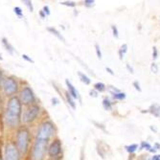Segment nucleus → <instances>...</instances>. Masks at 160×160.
Masks as SVG:
<instances>
[{"label":"nucleus","instance_id":"f257e3e1","mask_svg":"<svg viewBox=\"0 0 160 160\" xmlns=\"http://www.w3.org/2000/svg\"><path fill=\"white\" fill-rule=\"evenodd\" d=\"M21 101L18 97H12L8 101L7 110L5 113V122L10 128L19 125L21 120Z\"/></svg>","mask_w":160,"mask_h":160},{"label":"nucleus","instance_id":"f03ea898","mask_svg":"<svg viewBox=\"0 0 160 160\" xmlns=\"http://www.w3.org/2000/svg\"><path fill=\"white\" fill-rule=\"evenodd\" d=\"M30 144V132L27 128H21L17 134V147L21 154H25Z\"/></svg>","mask_w":160,"mask_h":160},{"label":"nucleus","instance_id":"7ed1b4c3","mask_svg":"<svg viewBox=\"0 0 160 160\" xmlns=\"http://www.w3.org/2000/svg\"><path fill=\"white\" fill-rule=\"evenodd\" d=\"M55 133V127L54 124L50 121H46L42 123L38 129L36 139L38 140H45L49 141L50 137Z\"/></svg>","mask_w":160,"mask_h":160},{"label":"nucleus","instance_id":"20e7f679","mask_svg":"<svg viewBox=\"0 0 160 160\" xmlns=\"http://www.w3.org/2000/svg\"><path fill=\"white\" fill-rule=\"evenodd\" d=\"M47 144H48V141L36 139L32 152H31V158L36 159V160L42 159L46 152Z\"/></svg>","mask_w":160,"mask_h":160},{"label":"nucleus","instance_id":"39448f33","mask_svg":"<svg viewBox=\"0 0 160 160\" xmlns=\"http://www.w3.org/2000/svg\"><path fill=\"white\" fill-rule=\"evenodd\" d=\"M18 88V85L17 81L12 79V78H7L6 80H4L3 82V90L5 92L6 95L8 96H12L14 93H17Z\"/></svg>","mask_w":160,"mask_h":160},{"label":"nucleus","instance_id":"423d86ee","mask_svg":"<svg viewBox=\"0 0 160 160\" xmlns=\"http://www.w3.org/2000/svg\"><path fill=\"white\" fill-rule=\"evenodd\" d=\"M20 101H21V104H24V105H30V104L35 103V101H36L35 93L29 86H26L22 89L20 93Z\"/></svg>","mask_w":160,"mask_h":160},{"label":"nucleus","instance_id":"0eeeda50","mask_svg":"<svg viewBox=\"0 0 160 160\" xmlns=\"http://www.w3.org/2000/svg\"><path fill=\"white\" fill-rule=\"evenodd\" d=\"M39 107L38 105H33L31 106L30 108H28L23 115V121L25 123H32L34 122L37 117H38V115L39 113Z\"/></svg>","mask_w":160,"mask_h":160},{"label":"nucleus","instance_id":"6e6552de","mask_svg":"<svg viewBox=\"0 0 160 160\" xmlns=\"http://www.w3.org/2000/svg\"><path fill=\"white\" fill-rule=\"evenodd\" d=\"M20 152L18 147L12 142H9L5 149V156L8 160H17L19 158Z\"/></svg>","mask_w":160,"mask_h":160},{"label":"nucleus","instance_id":"1a4fd4ad","mask_svg":"<svg viewBox=\"0 0 160 160\" xmlns=\"http://www.w3.org/2000/svg\"><path fill=\"white\" fill-rule=\"evenodd\" d=\"M62 153V142L59 139H56L52 142L48 149V154L51 158H56Z\"/></svg>","mask_w":160,"mask_h":160},{"label":"nucleus","instance_id":"9d476101","mask_svg":"<svg viewBox=\"0 0 160 160\" xmlns=\"http://www.w3.org/2000/svg\"><path fill=\"white\" fill-rule=\"evenodd\" d=\"M65 84H66V86H67V89H68V93L73 97L74 99H77V100H79L80 102H81V96H80V94H79V92H78V90L75 88V86L72 84L68 80H66L65 81Z\"/></svg>","mask_w":160,"mask_h":160},{"label":"nucleus","instance_id":"9b49d317","mask_svg":"<svg viewBox=\"0 0 160 160\" xmlns=\"http://www.w3.org/2000/svg\"><path fill=\"white\" fill-rule=\"evenodd\" d=\"M149 112H151L154 117L159 118L160 117V105L158 104H153L150 107Z\"/></svg>","mask_w":160,"mask_h":160},{"label":"nucleus","instance_id":"f8f14e48","mask_svg":"<svg viewBox=\"0 0 160 160\" xmlns=\"http://www.w3.org/2000/svg\"><path fill=\"white\" fill-rule=\"evenodd\" d=\"M47 31H48L50 34H52L53 36L57 37V38H59L60 40H62V41L65 42V38H63V36H62L59 31H58L56 28H54V27H48V28H47Z\"/></svg>","mask_w":160,"mask_h":160},{"label":"nucleus","instance_id":"ddd939ff","mask_svg":"<svg viewBox=\"0 0 160 160\" xmlns=\"http://www.w3.org/2000/svg\"><path fill=\"white\" fill-rule=\"evenodd\" d=\"M2 44H3V46L5 47V49L11 54V55H12L13 53H14V49H13V46L11 44V43L8 41V39L7 38H2Z\"/></svg>","mask_w":160,"mask_h":160},{"label":"nucleus","instance_id":"4468645a","mask_svg":"<svg viewBox=\"0 0 160 160\" xmlns=\"http://www.w3.org/2000/svg\"><path fill=\"white\" fill-rule=\"evenodd\" d=\"M65 98H66V101H67V104L75 110L76 109V103H75V101H74V98L68 93V91L65 93Z\"/></svg>","mask_w":160,"mask_h":160},{"label":"nucleus","instance_id":"2eb2a0df","mask_svg":"<svg viewBox=\"0 0 160 160\" xmlns=\"http://www.w3.org/2000/svg\"><path fill=\"white\" fill-rule=\"evenodd\" d=\"M78 76H79V78H80V80H81V82H82V83H84L85 85H88V84H90V82H91V80L87 77L85 74H83V73H82V72H78Z\"/></svg>","mask_w":160,"mask_h":160},{"label":"nucleus","instance_id":"dca6fc26","mask_svg":"<svg viewBox=\"0 0 160 160\" xmlns=\"http://www.w3.org/2000/svg\"><path fill=\"white\" fill-rule=\"evenodd\" d=\"M111 95H112L113 99H115V100H124V99H126V93L121 92V91L111 92Z\"/></svg>","mask_w":160,"mask_h":160},{"label":"nucleus","instance_id":"f3484780","mask_svg":"<svg viewBox=\"0 0 160 160\" xmlns=\"http://www.w3.org/2000/svg\"><path fill=\"white\" fill-rule=\"evenodd\" d=\"M94 89L97 90L98 92H104V91L107 89V87H106L105 83L99 82H96V83L94 84Z\"/></svg>","mask_w":160,"mask_h":160},{"label":"nucleus","instance_id":"a211bd4d","mask_svg":"<svg viewBox=\"0 0 160 160\" xmlns=\"http://www.w3.org/2000/svg\"><path fill=\"white\" fill-rule=\"evenodd\" d=\"M103 108H105V110H111L112 109V103L108 99L106 98L103 100Z\"/></svg>","mask_w":160,"mask_h":160},{"label":"nucleus","instance_id":"6ab92c4d","mask_svg":"<svg viewBox=\"0 0 160 160\" xmlns=\"http://www.w3.org/2000/svg\"><path fill=\"white\" fill-rule=\"evenodd\" d=\"M125 148H126L128 152L132 153V152H134L138 149V145L137 144H132V145H130V146H126Z\"/></svg>","mask_w":160,"mask_h":160},{"label":"nucleus","instance_id":"aec40b11","mask_svg":"<svg viewBox=\"0 0 160 160\" xmlns=\"http://www.w3.org/2000/svg\"><path fill=\"white\" fill-rule=\"evenodd\" d=\"M22 2L28 8L29 11H30V12H34V6H33V3H32V0H22Z\"/></svg>","mask_w":160,"mask_h":160},{"label":"nucleus","instance_id":"412c9836","mask_svg":"<svg viewBox=\"0 0 160 160\" xmlns=\"http://www.w3.org/2000/svg\"><path fill=\"white\" fill-rule=\"evenodd\" d=\"M13 12L17 14L18 18H22L23 17V11L20 7H14L13 8Z\"/></svg>","mask_w":160,"mask_h":160},{"label":"nucleus","instance_id":"4be33fe9","mask_svg":"<svg viewBox=\"0 0 160 160\" xmlns=\"http://www.w3.org/2000/svg\"><path fill=\"white\" fill-rule=\"evenodd\" d=\"M61 4L63 5V6H66V7H71V8L76 7V2H74V1H69V0H68V1H62Z\"/></svg>","mask_w":160,"mask_h":160},{"label":"nucleus","instance_id":"5701e85b","mask_svg":"<svg viewBox=\"0 0 160 160\" xmlns=\"http://www.w3.org/2000/svg\"><path fill=\"white\" fill-rule=\"evenodd\" d=\"M152 148L151 144L148 143V142H145V141H142L141 142V145H140V150H143V149H146V150H150Z\"/></svg>","mask_w":160,"mask_h":160},{"label":"nucleus","instance_id":"b1692460","mask_svg":"<svg viewBox=\"0 0 160 160\" xmlns=\"http://www.w3.org/2000/svg\"><path fill=\"white\" fill-rule=\"evenodd\" d=\"M83 4L87 8H92L95 5V0H84Z\"/></svg>","mask_w":160,"mask_h":160},{"label":"nucleus","instance_id":"393cba45","mask_svg":"<svg viewBox=\"0 0 160 160\" xmlns=\"http://www.w3.org/2000/svg\"><path fill=\"white\" fill-rule=\"evenodd\" d=\"M111 30H112V34H113V37L118 38H119V32H118V29L115 25H111Z\"/></svg>","mask_w":160,"mask_h":160},{"label":"nucleus","instance_id":"a878e982","mask_svg":"<svg viewBox=\"0 0 160 160\" xmlns=\"http://www.w3.org/2000/svg\"><path fill=\"white\" fill-rule=\"evenodd\" d=\"M95 51H96V55H97V57H98V59H102V52H101V48H100V46L97 44H95Z\"/></svg>","mask_w":160,"mask_h":160},{"label":"nucleus","instance_id":"bb28decb","mask_svg":"<svg viewBox=\"0 0 160 160\" xmlns=\"http://www.w3.org/2000/svg\"><path fill=\"white\" fill-rule=\"evenodd\" d=\"M151 71L152 72V73L156 74L158 72V65L155 63V62H152V65H151Z\"/></svg>","mask_w":160,"mask_h":160},{"label":"nucleus","instance_id":"cd10ccee","mask_svg":"<svg viewBox=\"0 0 160 160\" xmlns=\"http://www.w3.org/2000/svg\"><path fill=\"white\" fill-rule=\"evenodd\" d=\"M22 59L23 60H25L26 62H30V63H35V62H34V60H32L30 57H29L28 55H26V54H23L22 55Z\"/></svg>","mask_w":160,"mask_h":160},{"label":"nucleus","instance_id":"c85d7f7f","mask_svg":"<svg viewBox=\"0 0 160 160\" xmlns=\"http://www.w3.org/2000/svg\"><path fill=\"white\" fill-rule=\"evenodd\" d=\"M133 86H134V88H135V90H137V91H139V92H141L142 91V88L140 87V83L137 82V81H135V82H133Z\"/></svg>","mask_w":160,"mask_h":160},{"label":"nucleus","instance_id":"c756f323","mask_svg":"<svg viewBox=\"0 0 160 160\" xmlns=\"http://www.w3.org/2000/svg\"><path fill=\"white\" fill-rule=\"evenodd\" d=\"M158 57V51H157V48L156 47H153L152 48V59L153 60H156Z\"/></svg>","mask_w":160,"mask_h":160},{"label":"nucleus","instance_id":"7c9ffc66","mask_svg":"<svg viewBox=\"0 0 160 160\" xmlns=\"http://www.w3.org/2000/svg\"><path fill=\"white\" fill-rule=\"evenodd\" d=\"M42 11L44 12L45 13H46V16H50L51 14V12H50V8L47 6V5H45L44 7H43V9H42Z\"/></svg>","mask_w":160,"mask_h":160},{"label":"nucleus","instance_id":"2f4dec72","mask_svg":"<svg viewBox=\"0 0 160 160\" xmlns=\"http://www.w3.org/2000/svg\"><path fill=\"white\" fill-rule=\"evenodd\" d=\"M59 103H60V101H59V99H58V98H56V97L52 98V105H53V106L59 105Z\"/></svg>","mask_w":160,"mask_h":160},{"label":"nucleus","instance_id":"473e14b6","mask_svg":"<svg viewBox=\"0 0 160 160\" xmlns=\"http://www.w3.org/2000/svg\"><path fill=\"white\" fill-rule=\"evenodd\" d=\"M120 50H121L124 54H126V53L128 52V45H127V44H123V45L121 46Z\"/></svg>","mask_w":160,"mask_h":160},{"label":"nucleus","instance_id":"72a5a7b5","mask_svg":"<svg viewBox=\"0 0 160 160\" xmlns=\"http://www.w3.org/2000/svg\"><path fill=\"white\" fill-rule=\"evenodd\" d=\"M39 16H40V18H41L42 19H44V18H46V17H47V16H46V13H45L44 12H43L42 10H41V11L39 12Z\"/></svg>","mask_w":160,"mask_h":160},{"label":"nucleus","instance_id":"f704fd0d","mask_svg":"<svg viewBox=\"0 0 160 160\" xmlns=\"http://www.w3.org/2000/svg\"><path fill=\"white\" fill-rule=\"evenodd\" d=\"M90 96H92V97H97L98 96V91L97 90H91L90 91Z\"/></svg>","mask_w":160,"mask_h":160},{"label":"nucleus","instance_id":"c9c22d12","mask_svg":"<svg viewBox=\"0 0 160 160\" xmlns=\"http://www.w3.org/2000/svg\"><path fill=\"white\" fill-rule=\"evenodd\" d=\"M118 54H119V59L122 61V60L124 59V56H125V54H124V53H123V52H122L120 49H119V51H118Z\"/></svg>","mask_w":160,"mask_h":160},{"label":"nucleus","instance_id":"e433bc0d","mask_svg":"<svg viewBox=\"0 0 160 160\" xmlns=\"http://www.w3.org/2000/svg\"><path fill=\"white\" fill-rule=\"evenodd\" d=\"M126 66H127V69L129 71V73H132H132H133V69H132V66H129V64H128V63H127V65H126Z\"/></svg>","mask_w":160,"mask_h":160},{"label":"nucleus","instance_id":"4c0bfd02","mask_svg":"<svg viewBox=\"0 0 160 160\" xmlns=\"http://www.w3.org/2000/svg\"><path fill=\"white\" fill-rule=\"evenodd\" d=\"M106 70L108 72V73H109L110 75H114V72H113V70H112L111 68H109V67H106Z\"/></svg>","mask_w":160,"mask_h":160},{"label":"nucleus","instance_id":"58836bf2","mask_svg":"<svg viewBox=\"0 0 160 160\" xmlns=\"http://www.w3.org/2000/svg\"><path fill=\"white\" fill-rule=\"evenodd\" d=\"M152 160H160V154H156V155H153L152 157Z\"/></svg>","mask_w":160,"mask_h":160},{"label":"nucleus","instance_id":"ea45409f","mask_svg":"<svg viewBox=\"0 0 160 160\" xmlns=\"http://www.w3.org/2000/svg\"><path fill=\"white\" fill-rule=\"evenodd\" d=\"M155 147H156V150H159V148H160V145L159 144H155Z\"/></svg>","mask_w":160,"mask_h":160},{"label":"nucleus","instance_id":"a19ab883","mask_svg":"<svg viewBox=\"0 0 160 160\" xmlns=\"http://www.w3.org/2000/svg\"><path fill=\"white\" fill-rule=\"evenodd\" d=\"M1 77H2V71L0 70V79H1Z\"/></svg>","mask_w":160,"mask_h":160},{"label":"nucleus","instance_id":"79ce46f5","mask_svg":"<svg viewBox=\"0 0 160 160\" xmlns=\"http://www.w3.org/2000/svg\"><path fill=\"white\" fill-rule=\"evenodd\" d=\"M0 60H1V61H2V60H3V58H2V57H1V55H0Z\"/></svg>","mask_w":160,"mask_h":160},{"label":"nucleus","instance_id":"37998d69","mask_svg":"<svg viewBox=\"0 0 160 160\" xmlns=\"http://www.w3.org/2000/svg\"><path fill=\"white\" fill-rule=\"evenodd\" d=\"M61 1H62V0H61Z\"/></svg>","mask_w":160,"mask_h":160}]
</instances>
